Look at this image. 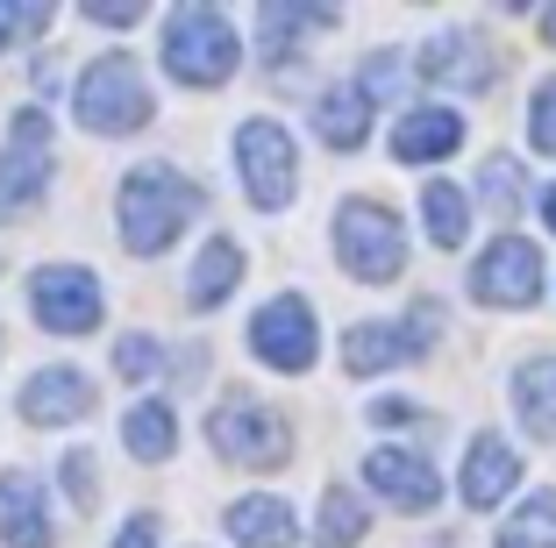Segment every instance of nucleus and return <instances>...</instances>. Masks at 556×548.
Here are the masks:
<instances>
[{
  "instance_id": "1",
  "label": "nucleus",
  "mask_w": 556,
  "mask_h": 548,
  "mask_svg": "<svg viewBox=\"0 0 556 548\" xmlns=\"http://www.w3.org/2000/svg\"><path fill=\"white\" fill-rule=\"evenodd\" d=\"M200 207H207V200H200L193 178H179L172 164H136V171L122 178V193H115L122 250H136V257H157V250H172V242H179V228L193 221Z\"/></svg>"
},
{
  "instance_id": "2",
  "label": "nucleus",
  "mask_w": 556,
  "mask_h": 548,
  "mask_svg": "<svg viewBox=\"0 0 556 548\" xmlns=\"http://www.w3.org/2000/svg\"><path fill=\"white\" fill-rule=\"evenodd\" d=\"M236 58H243V43H236L222 8H207V0L172 8V22H164V72L179 86H222L236 72Z\"/></svg>"
},
{
  "instance_id": "3",
  "label": "nucleus",
  "mask_w": 556,
  "mask_h": 548,
  "mask_svg": "<svg viewBox=\"0 0 556 548\" xmlns=\"http://www.w3.org/2000/svg\"><path fill=\"white\" fill-rule=\"evenodd\" d=\"M336 257L357 285H393L407 271V235H400V214L378 207V200H343L336 207Z\"/></svg>"
},
{
  "instance_id": "4",
  "label": "nucleus",
  "mask_w": 556,
  "mask_h": 548,
  "mask_svg": "<svg viewBox=\"0 0 556 548\" xmlns=\"http://www.w3.org/2000/svg\"><path fill=\"white\" fill-rule=\"evenodd\" d=\"M72 114H79L93 136L143 129L150 122V86H143V72H136V58H122V50L93 58V65L79 72V86H72Z\"/></svg>"
},
{
  "instance_id": "5",
  "label": "nucleus",
  "mask_w": 556,
  "mask_h": 548,
  "mask_svg": "<svg viewBox=\"0 0 556 548\" xmlns=\"http://www.w3.org/2000/svg\"><path fill=\"white\" fill-rule=\"evenodd\" d=\"M207 442H214V456L250 463V470H278L286 456H293V428H286L264 399H250V392H236V399H222L207 413Z\"/></svg>"
},
{
  "instance_id": "6",
  "label": "nucleus",
  "mask_w": 556,
  "mask_h": 548,
  "mask_svg": "<svg viewBox=\"0 0 556 548\" xmlns=\"http://www.w3.org/2000/svg\"><path fill=\"white\" fill-rule=\"evenodd\" d=\"M236 164H243L250 207L278 214L286 200H293V186H300V150H293V136L278 129L271 114H257V122H243V129H236Z\"/></svg>"
},
{
  "instance_id": "7",
  "label": "nucleus",
  "mask_w": 556,
  "mask_h": 548,
  "mask_svg": "<svg viewBox=\"0 0 556 548\" xmlns=\"http://www.w3.org/2000/svg\"><path fill=\"white\" fill-rule=\"evenodd\" d=\"M435 321H442L435 300H421L407 321H357V328L343 335L350 378H371V371H393V364H414V356L428 349V335H435Z\"/></svg>"
},
{
  "instance_id": "8",
  "label": "nucleus",
  "mask_w": 556,
  "mask_h": 548,
  "mask_svg": "<svg viewBox=\"0 0 556 548\" xmlns=\"http://www.w3.org/2000/svg\"><path fill=\"white\" fill-rule=\"evenodd\" d=\"M43 186H50V114L22 107L15 122H8V150H0V221L36 207Z\"/></svg>"
},
{
  "instance_id": "9",
  "label": "nucleus",
  "mask_w": 556,
  "mask_h": 548,
  "mask_svg": "<svg viewBox=\"0 0 556 548\" xmlns=\"http://www.w3.org/2000/svg\"><path fill=\"white\" fill-rule=\"evenodd\" d=\"M29 307L50 335H86V328H100V285L79 264H43L29 278Z\"/></svg>"
},
{
  "instance_id": "10",
  "label": "nucleus",
  "mask_w": 556,
  "mask_h": 548,
  "mask_svg": "<svg viewBox=\"0 0 556 548\" xmlns=\"http://www.w3.org/2000/svg\"><path fill=\"white\" fill-rule=\"evenodd\" d=\"M471 292L485 307H535L542 300V257L528 235H500L485 257L471 264Z\"/></svg>"
},
{
  "instance_id": "11",
  "label": "nucleus",
  "mask_w": 556,
  "mask_h": 548,
  "mask_svg": "<svg viewBox=\"0 0 556 548\" xmlns=\"http://www.w3.org/2000/svg\"><path fill=\"white\" fill-rule=\"evenodd\" d=\"M250 349L271 371H307L314 364V307L300 292H278L271 307H257V321H250Z\"/></svg>"
},
{
  "instance_id": "12",
  "label": "nucleus",
  "mask_w": 556,
  "mask_h": 548,
  "mask_svg": "<svg viewBox=\"0 0 556 548\" xmlns=\"http://www.w3.org/2000/svg\"><path fill=\"white\" fill-rule=\"evenodd\" d=\"M421 79L457 86V93H485V86L500 79V50H492L478 29H442L435 43L421 50Z\"/></svg>"
},
{
  "instance_id": "13",
  "label": "nucleus",
  "mask_w": 556,
  "mask_h": 548,
  "mask_svg": "<svg viewBox=\"0 0 556 548\" xmlns=\"http://www.w3.org/2000/svg\"><path fill=\"white\" fill-rule=\"evenodd\" d=\"M86 413H93V378L72 371V364H50L22 385V420H36V428H65V420Z\"/></svg>"
},
{
  "instance_id": "14",
  "label": "nucleus",
  "mask_w": 556,
  "mask_h": 548,
  "mask_svg": "<svg viewBox=\"0 0 556 548\" xmlns=\"http://www.w3.org/2000/svg\"><path fill=\"white\" fill-rule=\"evenodd\" d=\"M364 477H371V492H386V499L407 506V513H428V506L442 499V477L428 470V456H414V449H371L364 456Z\"/></svg>"
},
{
  "instance_id": "15",
  "label": "nucleus",
  "mask_w": 556,
  "mask_h": 548,
  "mask_svg": "<svg viewBox=\"0 0 556 548\" xmlns=\"http://www.w3.org/2000/svg\"><path fill=\"white\" fill-rule=\"evenodd\" d=\"M514 484H521V456H514V442L478 435V442H471V456H464V506L492 513V506L507 499Z\"/></svg>"
},
{
  "instance_id": "16",
  "label": "nucleus",
  "mask_w": 556,
  "mask_h": 548,
  "mask_svg": "<svg viewBox=\"0 0 556 548\" xmlns=\"http://www.w3.org/2000/svg\"><path fill=\"white\" fill-rule=\"evenodd\" d=\"M0 541L8 548H50L43 484H36L29 470H0Z\"/></svg>"
},
{
  "instance_id": "17",
  "label": "nucleus",
  "mask_w": 556,
  "mask_h": 548,
  "mask_svg": "<svg viewBox=\"0 0 556 548\" xmlns=\"http://www.w3.org/2000/svg\"><path fill=\"white\" fill-rule=\"evenodd\" d=\"M457 143H464V114H450V107H407L400 129H393V157L400 164H435Z\"/></svg>"
},
{
  "instance_id": "18",
  "label": "nucleus",
  "mask_w": 556,
  "mask_h": 548,
  "mask_svg": "<svg viewBox=\"0 0 556 548\" xmlns=\"http://www.w3.org/2000/svg\"><path fill=\"white\" fill-rule=\"evenodd\" d=\"M514 413L535 442H556V356H528L514 371Z\"/></svg>"
},
{
  "instance_id": "19",
  "label": "nucleus",
  "mask_w": 556,
  "mask_h": 548,
  "mask_svg": "<svg viewBox=\"0 0 556 548\" xmlns=\"http://www.w3.org/2000/svg\"><path fill=\"white\" fill-rule=\"evenodd\" d=\"M314 129H321L328 150H364V136H371V93H364L357 79L336 86V93H321V107H314Z\"/></svg>"
},
{
  "instance_id": "20",
  "label": "nucleus",
  "mask_w": 556,
  "mask_h": 548,
  "mask_svg": "<svg viewBox=\"0 0 556 548\" xmlns=\"http://www.w3.org/2000/svg\"><path fill=\"white\" fill-rule=\"evenodd\" d=\"M229 534H236V548H293L300 520H293L286 499H236L229 506Z\"/></svg>"
},
{
  "instance_id": "21",
  "label": "nucleus",
  "mask_w": 556,
  "mask_h": 548,
  "mask_svg": "<svg viewBox=\"0 0 556 548\" xmlns=\"http://www.w3.org/2000/svg\"><path fill=\"white\" fill-rule=\"evenodd\" d=\"M236 285H243V250H236L229 235H214L193 264V307H222Z\"/></svg>"
},
{
  "instance_id": "22",
  "label": "nucleus",
  "mask_w": 556,
  "mask_h": 548,
  "mask_svg": "<svg viewBox=\"0 0 556 548\" xmlns=\"http://www.w3.org/2000/svg\"><path fill=\"white\" fill-rule=\"evenodd\" d=\"M172 406L164 399H136L129 406V420H122V442H129V456H143V463H164L172 456Z\"/></svg>"
},
{
  "instance_id": "23",
  "label": "nucleus",
  "mask_w": 556,
  "mask_h": 548,
  "mask_svg": "<svg viewBox=\"0 0 556 548\" xmlns=\"http://www.w3.org/2000/svg\"><path fill=\"white\" fill-rule=\"evenodd\" d=\"M364 506H357V492H343V484H328L321 492V520H314V548H357L364 541Z\"/></svg>"
},
{
  "instance_id": "24",
  "label": "nucleus",
  "mask_w": 556,
  "mask_h": 548,
  "mask_svg": "<svg viewBox=\"0 0 556 548\" xmlns=\"http://www.w3.org/2000/svg\"><path fill=\"white\" fill-rule=\"evenodd\" d=\"M328 8H286V0H271V8H264V58H271V65H286V58H293V36H307V29H328Z\"/></svg>"
},
{
  "instance_id": "25",
  "label": "nucleus",
  "mask_w": 556,
  "mask_h": 548,
  "mask_svg": "<svg viewBox=\"0 0 556 548\" xmlns=\"http://www.w3.org/2000/svg\"><path fill=\"white\" fill-rule=\"evenodd\" d=\"M421 214H428V242H435V250H457L464 228H471V200H464L457 186H442V178L421 193Z\"/></svg>"
},
{
  "instance_id": "26",
  "label": "nucleus",
  "mask_w": 556,
  "mask_h": 548,
  "mask_svg": "<svg viewBox=\"0 0 556 548\" xmlns=\"http://www.w3.org/2000/svg\"><path fill=\"white\" fill-rule=\"evenodd\" d=\"M500 548H556V492H535V499L500 527Z\"/></svg>"
},
{
  "instance_id": "27",
  "label": "nucleus",
  "mask_w": 556,
  "mask_h": 548,
  "mask_svg": "<svg viewBox=\"0 0 556 548\" xmlns=\"http://www.w3.org/2000/svg\"><path fill=\"white\" fill-rule=\"evenodd\" d=\"M521 193H528V186H521V164H514V157H485V171H478V200L500 214V228L521 214Z\"/></svg>"
},
{
  "instance_id": "28",
  "label": "nucleus",
  "mask_w": 556,
  "mask_h": 548,
  "mask_svg": "<svg viewBox=\"0 0 556 548\" xmlns=\"http://www.w3.org/2000/svg\"><path fill=\"white\" fill-rule=\"evenodd\" d=\"M164 364H179V356H164L150 335H129V342H115V371H122V378H150V371H164Z\"/></svg>"
},
{
  "instance_id": "29",
  "label": "nucleus",
  "mask_w": 556,
  "mask_h": 548,
  "mask_svg": "<svg viewBox=\"0 0 556 548\" xmlns=\"http://www.w3.org/2000/svg\"><path fill=\"white\" fill-rule=\"evenodd\" d=\"M528 143H535L542 157H556V79L535 86V107H528Z\"/></svg>"
},
{
  "instance_id": "30",
  "label": "nucleus",
  "mask_w": 556,
  "mask_h": 548,
  "mask_svg": "<svg viewBox=\"0 0 556 548\" xmlns=\"http://www.w3.org/2000/svg\"><path fill=\"white\" fill-rule=\"evenodd\" d=\"M43 22H50L43 0H22V8H15V0H0V43H15V36H36Z\"/></svg>"
},
{
  "instance_id": "31",
  "label": "nucleus",
  "mask_w": 556,
  "mask_h": 548,
  "mask_svg": "<svg viewBox=\"0 0 556 548\" xmlns=\"http://www.w3.org/2000/svg\"><path fill=\"white\" fill-rule=\"evenodd\" d=\"M58 477H65V492H72V506H93V463H86V456H65V463H58Z\"/></svg>"
},
{
  "instance_id": "32",
  "label": "nucleus",
  "mask_w": 556,
  "mask_h": 548,
  "mask_svg": "<svg viewBox=\"0 0 556 548\" xmlns=\"http://www.w3.org/2000/svg\"><path fill=\"white\" fill-rule=\"evenodd\" d=\"M86 15H93V22H129V29H136V22H143V0H93Z\"/></svg>"
},
{
  "instance_id": "33",
  "label": "nucleus",
  "mask_w": 556,
  "mask_h": 548,
  "mask_svg": "<svg viewBox=\"0 0 556 548\" xmlns=\"http://www.w3.org/2000/svg\"><path fill=\"white\" fill-rule=\"evenodd\" d=\"M115 548H157V520H150V513H136L129 527L115 534Z\"/></svg>"
},
{
  "instance_id": "34",
  "label": "nucleus",
  "mask_w": 556,
  "mask_h": 548,
  "mask_svg": "<svg viewBox=\"0 0 556 548\" xmlns=\"http://www.w3.org/2000/svg\"><path fill=\"white\" fill-rule=\"evenodd\" d=\"M371 420H378V428H393V420H414V399H378V406H371Z\"/></svg>"
},
{
  "instance_id": "35",
  "label": "nucleus",
  "mask_w": 556,
  "mask_h": 548,
  "mask_svg": "<svg viewBox=\"0 0 556 548\" xmlns=\"http://www.w3.org/2000/svg\"><path fill=\"white\" fill-rule=\"evenodd\" d=\"M542 43H556V8H542Z\"/></svg>"
},
{
  "instance_id": "36",
  "label": "nucleus",
  "mask_w": 556,
  "mask_h": 548,
  "mask_svg": "<svg viewBox=\"0 0 556 548\" xmlns=\"http://www.w3.org/2000/svg\"><path fill=\"white\" fill-rule=\"evenodd\" d=\"M542 221L556 228V186H549V193H542Z\"/></svg>"
}]
</instances>
